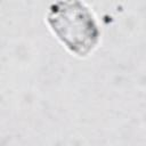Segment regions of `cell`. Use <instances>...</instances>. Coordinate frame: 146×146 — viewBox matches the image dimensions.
Instances as JSON below:
<instances>
[{
    "instance_id": "6da1fadb",
    "label": "cell",
    "mask_w": 146,
    "mask_h": 146,
    "mask_svg": "<svg viewBox=\"0 0 146 146\" xmlns=\"http://www.w3.org/2000/svg\"><path fill=\"white\" fill-rule=\"evenodd\" d=\"M47 22L73 54L87 56L97 46L100 31L92 13L79 1H59L54 3L47 14Z\"/></svg>"
}]
</instances>
